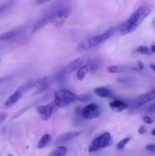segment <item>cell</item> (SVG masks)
I'll list each match as a JSON object with an SVG mask.
<instances>
[{
  "label": "cell",
  "instance_id": "cell-1",
  "mask_svg": "<svg viewBox=\"0 0 155 156\" xmlns=\"http://www.w3.org/2000/svg\"><path fill=\"white\" fill-rule=\"evenodd\" d=\"M153 9V5H145L137 9L127 21L120 25L119 32L121 35H127L135 31L142 21L151 13Z\"/></svg>",
  "mask_w": 155,
  "mask_h": 156
},
{
  "label": "cell",
  "instance_id": "cell-2",
  "mask_svg": "<svg viewBox=\"0 0 155 156\" xmlns=\"http://www.w3.org/2000/svg\"><path fill=\"white\" fill-rule=\"evenodd\" d=\"M119 27L120 25L112 27L111 28L108 29L107 30H106L104 33L94 35V36L90 37L83 40L77 46V50L84 51V50H91V49L97 47L99 44H102L104 41H106V40L109 39L116 30H119Z\"/></svg>",
  "mask_w": 155,
  "mask_h": 156
},
{
  "label": "cell",
  "instance_id": "cell-3",
  "mask_svg": "<svg viewBox=\"0 0 155 156\" xmlns=\"http://www.w3.org/2000/svg\"><path fill=\"white\" fill-rule=\"evenodd\" d=\"M71 12V6L66 3H59L58 5L52 7L50 12H51L53 16V23L57 27H61L68 18Z\"/></svg>",
  "mask_w": 155,
  "mask_h": 156
},
{
  "label": "cell",
  "instance_id": "cell-4",
  "mask_svg": "<svg viewBox=\"0 0 155 156\" xmlns=\"http://www.w3.org/2000/svg\"><path fill=\"white\" fill-rule=\"evenodd\" d=\"M77 101H78L77 94L68 89L62 88L55 93L54 104L57 108H66Z\"/></svg>",
  "mask_w": 155,
  "mask_h": 156
},
{
  "label": "cell",
  "instance_id": "cell-5",
  "mask_svg": "<svg viewBox=\"0 0 155 156\" xmlns=\"http://www.w3.org/2000/svg\"><path fill=\"white\" fill-rule=\"evenodd\" d=\"M111 143H112V136L109 133H103V134L98 136L93 140L92 143L88 149V151L89 152H96L99 149L107 147Z\"/></svg>",
  "mask_w": 155,
  "mask_h": 156
},
{
  "label": "cell",
  "instance_id": "cell-6",
  "mask_svg": "<svg viewBox=\"0 0 155 156\" xmlns=\"http://www.w3.org/2000/svg\"><path fill=\"white\" fill-rule=\"evenodd\" d=\"M100 114L101 112H100V107L97 104L91 103L83 108L82 117L88 120H91V119L98 118L100 116Z\"/></svg>",
  "mask_w": 155,
  "mask_h": 156
},
{
  "label": "cell",
  "instance_id": "cell-7",
  "mask_svg": "<svg viewBox=\"0 0 155 156\" xmlns=\"http://www.w3.org/2000/svg\"><path fill=\"white\" fill-rule=\"evenodd\" d=\"M155 98V88L151 90V91H148V92L145 93V94H142L141 95L138 96L135 98L132 102V106L137 108V107L141 106V105H144V104L147 103V102L153 100Z\"/></svg>",
  "mask_w": 155,
  "mask_h": 156
},
{
  "label": "cell",
  "instance_id": "cell-8",
  "mask_svg": "<svg viewBox=\"0 0 155 156\" xmlns=\"http://www.w3.org/2000/svg\"><path fill=\"white\" fill-rule=\"evenodd\" d=\"M53 109H54V106H53V102H50L46 105H39L36 108V111L40 117L44 121L48 120L51 117L53 113Z\"/></svg>",
  "mask_w": 155,
  "mask_h": 156
},
{
  "label": "cell",
  "instance_id": "cell-9",
  "mask_svg": "<svg viewBox=\"0 0 155 156\" xmlns=\"http://www.w3.org/2000/svg\"><path fill=\"white\" fill-rule=\"evenodd\" d=\"M53 16L52 15L51 12H49L48 13L46 14L43 17H42L41 18H40L34 24H33V27L31 29L32 33H36V32L39 31L40 29H42L43 27H45L48 23L53 22Z\"/></svg>",
  "mask_w": 155,
  "mask_h": 156
},
{
  "label": "cell",
  "instance_id": "cell-10",
  "mask_svg": "<svg viewBox=\"0 0 155 156\" xmlns=\"http://www.w3.org/2000/svg\"><path fill=\"white\" fill-rule=\"evenodd\" d=\"M82 132L83 131H72V132H67L65 133H62L55 140L53 143H54L55 146H59V144L65 143L69 140H72V139L75 138L81 133H82Z\"/></svg>",
  "mask_w": 155,
  "mask_h": 156
},
{
  "label": "cell",
  "instance_id": "cell-11",
  "mask_svg": "<svg viewBox=\"0 0 155 156\" xmlns=\"http://www.w3.org/2000/svg\"><path fill=\"white\" fill-rule=\"evenodd\" d=\"M87 61H88L87 60V56H81V57L77 58V59L71 61V62L67 66L66 68L69 73L76 71V70H78L81 67L83 66L86 63Z\"/></svg>",
  "mask_w": 155,
  "mask_h": 156
},
{
  "label": "cell",
  "instance_id": "cell-12",
  "mask_svg": "<svg viewBox=\"0 0 155 156\" xmlns=\"http://www.w3.org/2000/svg\"><path fill=\"white\" fill-rule=\"evenodd\" d=\"M22 94H23L21 93V91H20L18 89L17 90V91H15V92H14L12 94H11V95L8 98L7 100L5 101V102L4 104L5 108H11V107H12L13 105H15V104H16L17 102L21 98Z\"/></svg>",
  "mask_w": 155,
  "mask_h": 156
},
{
  "label": "cell",
  "instance_id": "cell-13",
  "mask_svg": "<svg viewBox=\"0 0 155 156\" xmlns=\"http://www.w3.org/2000/svg\"><path fill=\"white\" fill-rule=\"evenodd\" d=\"M109 108L115 112H122L129 108L128 104L121 100H114L109 103Z\"/></svg>",
  "mask_w": 155,
  "mask_h": 156
},
{
  "label": "cell",
  "instance_id": "cell-14",
  "mask_svg": "<svg viewBox=\"0 0 155 156\" xmlns=\"http://www.w3.org/2000/svg\"><path fill=\"white\" fill-rule=\"evenodd\" d=\"M48 78L46 76L41 77L34 81V88H37V92H36V94L43 92L44 90H46L48 88Z\"/></svg>",
  "mask_w": 155,
  "mask_h": 156
},
{
  "label": "cell",
  "instance_id": "cell-15",
  "mask_svg": "<svg viewBox=\"0 0 155 156\" xmlns=\"http://www.w3.org/2000/svg\"><path fill=\"white\" fill-rule=\"evenodd\" d=\"M94 91L98 97L103 98H109L112 96V91L106 87H97L94 88Z\"/></svg>",
  "mask_w": 155,
  "mask_h": 156
},
{
  "label": "cell",
  "instance_id": "cell-16",
  "mask_svg": "<svg viewBox=\"0 0 155 156\" xmlns=\"http://www.w3.org/2000/svg\"><path fill=\"white\" fill-rule=\"evenodd\" d=\"M21 32V30H9V31L5 32V33H2L0 34V42L1 41H9V40L12 39V38L18 36L20 33Z\"/></svg>",
  "mask_w": 155,
  "mask_h": 156
},
{
  "label": "cell",
  "instance_id": "cell-17",
  "mask_svg": "<svg viewBox=\"0 0 155 156\" xmlns=\"http://www.w3.org/2000/svg\"><path fill=\"white\" fill-rule=\"evenodd\" d=\"M68 73H69V72L67 69L66 67L62 69V70L58 72L56 74V76H55V80H56V82L59 84L63 83L65 81V79H67V76H68Z\"/></svg>",
  "mask_w": 155,
  "mask_h": 156
},
{
  "label": "cell",
  "instance_id": "cell-18",
  "mask_svg": "<svg viewBox=\"0 0 155 156\" xmlns=\"http://www.w3.org/2000/svg\"><path fill=\"white\" fill-rule=\"evenodd\" d=\"M129 69V65H115L110 66L107 68V70L110 73H124Z\"/></svg>",
  "mask_w": 155,
  "mask_h": 156
},
{
  "label": "cell",
  "instance_id": "cell-19",
  "mask_svg": "<svg viewBox=\"0 0 155 156\" xmlns=\"http://www.w3.org/2000/svg\"><path fill=\"white\" fill-rule=\"evenodd\" d=\"M85 64H86V66H88V72H91V73L97 71V69H98L100 66V60H97V59L88 60Z\"/></svg>",
  "mask_w": 155,
  "mask_h": 156
},
{
  "label": "cell",
  "instance_id": "cell-20",
  "mask_svg": "<svg viewBox=\"0 0 155 156\" xmlns=\"http://www.w3.org/2000/svg\"><path fill=\"white\" fill-rule=\"evenodd\" d=\"M51 142V136L50 134H44L41 139L40 140L39 143L37 144V149H41L43 148L46 147L49 145V143Z\"/></svg>",
  "mask_w": 155,
  "mask_h": 156
},
{
  "label": "cell",
  "instance_id": "cell-21",
  "mask_svg": "<svg viewBox=\"0 0 155 156\" xmlns=\"http://www.w3.org/2000/svg\"><path fill=\"white\" fill-rule=\"evenodd\" d=\"M68 149L65 146H57L53 152H51L52 156H64L66 155Z\"/></svg>",
  "mask_w": 155,
  "mask_h": 156
},
{
  "label": "cell",
  "instance_id": "cell-22",
  "mask_svg": "<svg viewBox=\"0 0 155 156\" xmlns=\"http://www.w3.org/2000/svg\"><path fill=\"white\" fill-rule=\"evenodd\" d=\"M88 72V66H86V64H84L83 66L81 67V68L78 70L77 79H78L79 81H82L84 79L85 76H86V74Z\"/></svg>",
  "mask_w": 155,
  "mask_h": 156
},
{
  "label": "cell",
  "instance_id": "cell-23",
  "mask_svg": "<svg viewBox=\"0 0 155 156\" xmlns=\"http://www.w3.org/2000/svg\"><path fill=\"white\" fill-rule=\"evenodd\" d=\"M129 69L134 70V71H141L144 69V66L142 62L141 61H138L136 62H134V63L129 64Z\"/></svg>",
  "mask_w": 155,
  "mask_h": 156
},
{
  "label": "cell",
  "instance_id": "cell-24",
  "mask_svg": "<svg viewBox=\"0 0 155 156\" xmlns=\"http://www.w3.org/2000/svg\"><path fill=\"white\" fill-rule=\"evenodd\" d=\"M78 98L79 101L83 102V103H88L92 99V96L89 93H84V94L78 96Z\"/></svg>",
  "mask_w": 155,
  "mask_h": 156
},
{
  "label": "cell",
  "instance_id": "cell-25",
  "mask_svg": "<svg viewBox=\"0 0 155 156\" xmlns=\"http://www.w3.org/2000/svg\"><path fill=\"white\" fill-rule=\"evenodd\" d=\"M136 51L140 54H144V55H150L151 53L150 49L147 46H139L136 48Z\"/></svg>",
  "mask_w": 155,
  "mask_h": 156
},
{
  "label": "cell",
  "instance_id": "cell-26",
  "mask_svg": "<svg viewBox=\"0 0 155 156\" xmlns=\"http://www.w3.org/2000/svg\"><path fill=\"white\" fill-rule=\"evenodd\" d=\"M130 140H131L130 137H126V138H124L122 139V140H120L116 145L117 149H118V150H122V149L125 148V146H126V144H127Z\"/></svg>",
  "mask_w": 155,
  "mask_h": 156
},
{
  "label": "cell",
  "instance_id": "cell-27",
  "mask_svg": "<svg viewBox=\"0 0 155 156\" xmlns=\"http://www.w3.org/2000/svg\"><path fill=\"white\" fill-rule=\"evenodd\" d=\"M142 120L145 123H147V124H151V123H153V119L151 118L150 117H149V116H144L142 118Z\"/></svg>",
  "mask_w": 155,
  "mask_h": 156
},
{
  "label": "cell",
  "instance_id": "cell-28",
  "mask_svg": "<svg viewBox=\"0 0 155 156\" xmlns=\"http://www.w3.org/2000/svg\"><path fill=\"white\" fill-rule=\"evenodd\" d=\"M145 149L147 152H155V145L154 144H149L146 146Z\"/></svg>",
  "mask_w": 155,
  "mask_h": 156
},
{
  "label": "cell",
  "instance_id": "cell-29",
  "mask_svg": "<svg viewBox=\"0 0 155 156\" xmlns=\"http://www.w3.org/2000/svg\"><path fill=\"white\" fill-rule=\"evenodd\" d=\"M7 117H8L7 113L5 112V111H1V112H0V123H2V122L7 118Z\"/></svg>",
  "mask_w": 155,
  "mask_h": 156
},
{
  "label": "cell",
  "instance_id": "cell-30",
  "mask_svg": "<svg viewBox=\"0 0 155 156\" xmlns=\"http://www.w3.org/2000/svg\"><path fill=\"white\" fill-rule=\"evenodd\" d=\"M146 128L144 127V126H141V127L138 129V133L141 134V135H143V134H144L146 133Z\"/></svg>",
  "mask_w": 155,
  "mask_h": 156
},
{
  "label": "cell",
  "instance_id": "cell-31",
  "mask_svg": "<svg viewBox=\"0 0 155 156\" xmlns=\"http://www.w3.org/2000/svg\"><path fill=\"white\" fill-rule=\"evenodd\" d=\"M148 112H150V113L155 112V102L151 105V106L150 107V108H149V110H148Z\"/></svg>",
  "mask_w": 155,
  "mask_h": 156
},
{
  "label": "cell",
  "instance_id": "cell-32",
  "mask_svg": "<svg viewBox=\"0 0 155 156\" xmlns=\"http://www.w3.org/2000/svg\"><path fill=\"white\" fill-rule=\"evenodd\" d=\"M7 7H8V5H5L0 6V14H1L2 12H4V11L6 9H7Z\"/></svg>",
  "mask_w": 155,
  "mask_h": 156
},
{
  "label": "cell",
  "instance_id": "cell-33",
  "mask_svg": "<svg viewBox=\"0 0 155 156\" xmlns=\"http://www.w3.org/2000/svg\"><path fill=\"white\" fill-rule=\"evenodd\" d=\"M150 51H151V53H155V45H152L151 47H150Z\"/></svg>",
  "mask_w": 155,
  "mask_h": 156
},
{
  "label": "cell",
  "instance_id": "cell-34",
  "mask_svg": "<svg viewBox=\"0 0 155 156\" xmlns=\"http://www.w3.org/2000/svg\"><path fill=\"white\" fill-rule=\"evenodd\" d=\"M150 67L155 72V64H150Z\"/></svg>",
  "mask_w": 155,
  "mask_h": 156
},
{
  "label": "cell",
  "instance_id": "cell-35",
  "mask_svg": "<svg viewBox=\"0 0 155 156\" xmlns=\"http://www.w3.org/2000/svg\"><path fill=\"white\" fill-rule=\"evenodd\" d=\"M5 80H6V78H0V84H2Z\"/></svg>",
  "mask_w": 155,
  "mask_h": 156
},
{
  "label": "cell",
  "instance_id": "cell-36",
  "mask_svg": "<svg viewBox=\"0 0 155 156\" xmlns=\"http://www.w3.org/2000/svg\"><path fill=\"white\" fill-rule=\"evenodd\" d=\"M152 24H153V28L155 29V18H154V19L153 20V21H152Z\"/></svg>",
  "mask_w": 155,
  "mask_h": 156
},
{
  "label": "cell",
  "instance_id": "cell-37",
  "mask_svg": "<svg viewBox=\"0 0 155 156\" xmlns=\"http://www.w3.org/2000/svg\"><path fill=\"white\" fill-rule=\"evenodd\" d=\"M151 135L154 136H155V129H153V130L151 131Z\"/></svg>",
  "mask_w": 155,
  "mask_h": 156
},
{
  "label": "cell",
  "instance_id": "cell-38",
  "mask_svg": "<svg viewBox=\"0 0 155 156\" xmlns=\"http://www.w3.org/2000/svg\"><path fill=\"white\" fill-rule=\"evenodd\" d=\"M9 156H13L12 155H11V154H9Z\"/></svg>",
  "mask_w": 155,
  "mask_h": 156
},
{
  "label": "cell",
  "instance_id": "cell-39",
  "mask_svg": "<svg viewBox=\"0 0 155 156\" xmlns=\"http://www.w3.org/2000/svg\"><path fill=\"white\" fill-rule=\"evenodd\" d=\"M1 62H2V59H0V64H1Z\"/></svg>",
  "mask_w": 155,
  "mask_h": 156
}]
</instances>
